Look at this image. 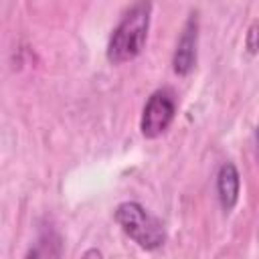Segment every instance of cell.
I'll return each instance as SVG.
<instances>
[{
    "label": "cell",
    "mask_w": 259,
    "mask_h": 259,
    "mask_svg": "<svg viewBox=\"0 0 259 259\" xmlns=\"http://www.w3.org/2000/svg\"><path fill=\"white\" fill-rule=\"evenodd\" d=\"M150 18H152L150 2H136L123 12L121 20L111 30L105 49V57L111 65H123L142 55L148 40Z\"/></svg>",
    "instance_id": "1"
},
{
    "label": "cell",
    "mask_w": 259,
    "mask_h": 259,
    "mask_svg": "<svg viewBox=\"0 0 259 259\" xmlns=\"http://www.w3.org/2000/svg\"><path fill=\"white\" fill-rule=\"evenodd\" d=\"M61 255H63V239L59 231L53 227H45L38 231L24 259H61Z\"/></svg>",
    "instance_id": "6"
},
{
    "label": "cell",
    "mask_w": 259,
    "mask_h": 259,
    "mask_svg": "<svg viewBox=\"0 0 259 259\" xmlns=\"http://www.w3.org/2000/svg\"><path fill=\"white\" fill-rule=\"evenodd\" d=\"M255 144H257V156H259V125L255 130Z\"/></svg>",
    "instance_id": "8"
},
{
    "label": "cell",
    "mask_w": 259,
    "mask_h": 259,
    "mask_svg": "<svg viewBox=\"0 0 259 259\" xmlns=\"http://www.w3.org/2000/svg\"><path fill=\"white\" fill-rule=\"evenodd\" d=\"M113 219L119 229L144 251H156L166 241V229L162 221L136 200L119 202L113 210Z\"/></svg>",
    "instance_id": "2"
},
{
    "label": "cell",
    "mask_w": 259,
    "mask_h": 259,
    "mask_svg": "<svg viewBox=\"0 0 259 259\" xmlns=\"http://www.w3.org/2000/svg\"><path fill=\"white\" fill-rule=\"evenodd\" d=\"M245 47H247V53L249 55H257L259 53V20H253L251 26L247 28Z\"/></svg>",
    "instance_id": "7"
},
{
    "label": "cell",
    "mask_w": 259,
    "mask_h": 259,
    "mask_svg": "<svg viewBox=\"0 0 259 259\" xmlns=\"http://www.w3.org/2000/svg\"><path fill=\"white\" fill-rule=\"evenodd\" d=\"M196 47H198V14L190 12L172 55V71L176 75L186 77L192 73L196 65Z\"/></svg>",
    "instance_id": "4"
},
{
    "label": "cell",
    "mask_w": 259,
    "mask_h": 259,
    "mask_svg": "<svg viewBox=\"0 0 259 259\" xmlns=\"http://www.w3.org/2000/svg\"><path fill=\"white\" fill-rule=\"evenodd\" d=\"M176 109H178V103H176L172 89H168V87L156 89L148 97V101L142 109V117H140L142 136L146 140H156L162 134H166L176 117Z\"/></svg>",
    "instance_id": "3"
},
{
    "label": "cell",
    "mask_w": 259,
    "mask_h": 259,
    "mask_svg": "<svg viewBox=\"0 0 259 259\" xmlns=\"http://www.w3.org/2000/svg\"><path fill=\"white\" fill-rule=\"evenodd\" d=\"M241 194V174L233 162H223L217 172V198L225 212H231Z\"/></svg>",
    "instance_id": "5"
}]
</instances>
